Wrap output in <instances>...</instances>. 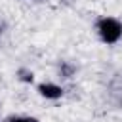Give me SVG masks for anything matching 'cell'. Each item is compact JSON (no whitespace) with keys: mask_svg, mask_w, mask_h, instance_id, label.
Masks as SVG:
<instances>
[{"mask_svg":"<svg viewBox=\"0 0 122 122\" xmlns=\"http://www.w3.org/2000/svg\"><path fill=\"white\" fill-rule=\"evenodd\" d=\"M97 32H99L103 42L116 44L122 36V23L114 17H103L97 21Z\"/></svg>","mask_w":122,"mask_h":122,"instance_id":"1","label":"cell"},{"mask_svg":"<svg viewBox=\"0 0 122 122\" xmlns=\"http://www.w3.org/2000/svg\"><path fill=\"white\" fill-rule=\"evenodd\" d=\"M38 92L42 97L46 99H59L63 95V88L57 86V84H51V82H46V84H40L38 86Z\"/></svg>","mask_w":122,"mask_h":122,"instance_id":"2","label":"cell"},{"mask_svg":"<svg viewBox=\"0 0 122 122\" xmlns=\"http://www.w3.org/2000/svg\"><path fill=\"white\" fill-rule=\"evenodd\" d=\"M10 122H38L36 118H30V116H15V118H11Z\"/></svg>","mask_w":122,"mask_h":122,"instance_id":"3","label":"cell"}]
</instances>
